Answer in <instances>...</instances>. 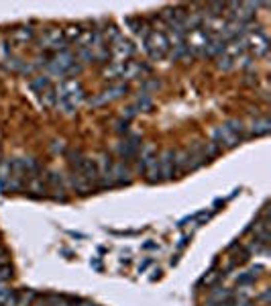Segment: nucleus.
<instances>
[{
    "label": "nucleus",
    "mask_w": 271,
    "mask_h": 306,
    "mask_svg": "<svg viewBox=\"0 0 271 306\" xmlns=\"http://www.w3.org/2000/svg\"><path fill=\"white\" fill-rule=\"evenodd\" d=\"M4 264H6V253L0 249V266H4Z\"/></svg>",
    "instance_id": "nucleus-33"
},
{
    "label": "nucleus",
    "mask_w": 271,
    "mask_h": 306,
    "mask_svg": "<svg viewBox=\"0 0 271 306\" xmlns=\"http://www.w3.org/2000/svg\"><path fill=\"white\" fill-rule=\"evenodd\" d=\"M151 104H153V100H151V96L149 94H143V92H139V96H137L135 100V111L137 113H141V111H149L151 108Z\"/></svg>",
    "instance_id": "nucleus-17"
},
{
    "label": "nucleus",
    "mask_w": 271,
    "mask_h": 306,
    "mask_svg": "<svg viewBox=\"0 0 271 306\" xmlns=\"http://www.w3.org/2000/svg\"><path fill=\"white\" fill-rule=\"evenodd\" d=\"M143 47L145 51L151 55V59H163L169 51V39L165 37L163 31H151L145 39H143Z\"/></svg>",
    "instance_id": "nucleus-1"
},
{
    "label": "nucleus",
    "mask_w": 271,
    "mask_h": 306,
    "mask_svg": "<svg viewBox=\"0 0 271 306\" xmlns=\"http://www.w3.org/2000/svg\"><path fill=\"white\" fill-rule=\"evenodd\" d=\"M210 141H214L218 147H229L231 149V147H237L241 143V137L235 135L233 131H229L227 125H222V127H216L212 131V139Z\"/></svg>",
    "instance_id": "nucleus-5"
},
{
    "label": "nucleus",
    "mask_w": 271,
    "mask_h": 306,
    "mask_svg": "<svg viewBox=\"0 0 271 306\" xmlns=\"http://www.w3.org/2000/svg\"><path fill=\"white\" fill-rule=\"evenodd\" d=\"M12 39L18 41V43H27L33 39V29L31 27H18L12 31Z\"/></svg>",
    "instance_id": "nucleus-14"
},
{
    "label": "nucleus",
    "mask_w": 271,
    "mask_h": 306,
    "mask_svg": "<svg viewBox=\"0 0 271 306\" xmlns=\"http://www.w3.org/2000/svg\"><path fill=\"white\" fill-rule=\"evenodd\" d=\"M123 70H125V63H115V61H110V65L104 68L102 76H104V78H110V80H117V78H123Z\"/></svg>",
    "instance_id": "nucleus-12"
},
{
    "label": "nucleus",
    "mask_w": 271,
    "mask_h": 306,
    "mask_svg": "<svg viewBox=\"0 0 271 306\" xmlns=\"http://www.w3.org/2000/svg\"><path fill=\"white\" fill-rule=\"evenodd\" d=\"M35 298H37V294H35L33 290L22 292V294H16V304L14 306H31L35 302Z\"/></svg>",
    "instance_id": "nucleus-21"
},
{
    "label": "nucleus",
    "mask_w": 271,
    "mask_h": 306,
    "mask_svg": "<svg viewBox=\"0 0 271 306\" xmlns=\"http://www.w3.org/2000/svg\"><path fill=\"white\" fill-rule=\"evenodd\" d=\"M147 266H149V261H145V264H141V266H139V274H141V272H145V270H147Z\"/></svg>",
    "instance_id": "nucleus-34"
},
{
    "label": "nucleus",
    "mask_w": 271,
    "mask_h": 306,
    "mask_svg": "<svg viewBox=\"0 0 271 306\" xmlns=\"http://www.w3.org/2000/svg\"><path fill=\"white\" fill-rule=\"evenodd\" d=\"M141 149V137L135 135V133H131L121 145H119V155H121V159H123V163H127V161H131L133 157H135L137 153Z\"/></svg>",
    "instance_id": "nucleus-6"
},
{
    "label": "nucleus",
    "mask_w": 271,
    "mask_h": 306,
    "mask_svg": "<svg viewBox=\"0 0 271 306\" xmlns=\"http://www.w3.org/2000/svg\"><path fill=\"white\" fill-rule=\"evenodd\" d=\"M143 247H145V249H157V243H151V241H149V243H145Z\"/></svg>",
    "instance_id": "nucleus-32"
},
{
    "label": "nucleus",
    "mask_w": 271,
    "mask_h": 306,
    "mask_svg": "<svg viewBox=\"0 0 271 306\" xmlns=\"http://www.w3.org/2000/svg\"><path fill=\"white\" fill-rule=\"evenodd\" d=\"M241 65H243V68H251V57H243V59H241Z\"/></svg>",
    "instance_id": "nucleus-31"
},
{
    "label": "nucleus",
    "mask_w": 271,
    "mask_h": 306,
    "mask_svg": "<svg viewBox=\"0 0 271 306\" xmlns=\"http://www.w3.org/2000/svg\"><path fill=\"white\" fill-rule=\"evenodd\" d=\"M269 129H271V123H269V119H265V117H259V119H255V121L251 123V135H255V137L267 135Z\"/></svg>",
    "instance_id": "nucleus-11"
},
{
    "label": "nucleus",
    "mask_w": 271,
    "mask_h": 306,
    "mask_svg": "<svg viewBox=\"0 0 271 306\" xmlns=\"http://www.w3.org/2000/svg\"><path fill=\"white\" fill-rule=\"evenodd\" d=\"M80 35H82V29H80V27H67V29L63 31V39H65V43L78 39Z\"/></svg>",
    "instance_id": "nucleus-24"
},
{
    "label": "nucleus",
    "mask_w": 271,
    "mask_h": 306,
    "mask_svg": "<svg viewBox=\"0 0 271 306\" xmlns=\"http://www.w3.org/2000/svg\"><path fill=\"white\" fill-rule=\"evenodd\" d=\"M253 280H255L253 274H241V276L237 278V284H239V286H247V284H251Z\"/></svg>",
    "instance_id": "nucleus-26"
},
{
    "label": "nucleus",
    "mask_w": 271,
    "mask_h": 306,
    "mask_svg": "<svg viewBox=\"0 0 271 306\" xmlns=\"http://www.w3.org/2000/svg\"><path fill=\"white\" fill-rule=\"evenodd\" d=\"M84 155L80 151H67V163H70V167H72V171L74 173H78L80 171V167H82V163H84Z\"/></svg>",
    "instance_id": "nucleus-15"
},
{
    "label": "nucleus",
    "mask_w": 271,
    "mask_h": 306,
    "mask_svg": "<svg viewBox=\"0 0 271 306\" xmlns=\"http://www.w3.org/2000/svg\"><path fill=\"white\" fill-rule=\"evenodd\" d=\"M157 165L161 171V180H171L175 176V151L163 149L157 157Z\"/></svg>",
    "instance_id": "nucleus-3"
},
{
    "label": "nucleus",
    "mask_w": 271,
    "mask_h": 306,
    "mask_svg": "<svg viewBox=\"0 0 271 306\" xmlns=\"http://www.w3.org/2000/svg\"><path fill=\"white\" fill-rule=\"evenodd\" d=\"M110 180H112V186H123V184H129L131 182V169L127 163L119 161L112 165L110 169Z\"/></svg>",
    "instance_id": "nucleus-8"
},
{
    "label": "nucleus",
    "mask_w": 271,
    "mask_h": 306,
    "mask_svg": "<svg viewBox=\"0 0 271 306\" xmlns=\"http://www.w3.org/2000/svg\"><path fill=\"white\" fill-rule=\"evenodd\" d=\"M188 239H190V235H184V237L179 239V243H177V249H182V247H184V245L188 243Z\"/></svg>",
    "instance_id": "nucleus-30"
},
{
    "label": "nucleus",
    "mask_w": 271,
    "mask_h": 306,
    "mask_svg": "<svg viewBox=\"0 0 271 306\" xmlns=\"http://www.w3.org/2000/svg\"><path fill=\"white\" fill-rule=\"evenodd\" d=\"M127 92H129V86H127V84H115V86L102 90L100 94L92 96V98L88 100V104H90V106H102V104H106V102H112V100L125 96Z\"/></svg>",
    "instance_id": "nucleus-2"
},
{
    "label": "nucleus",
    "mask_w": 271,
    "mask_h": 306,
    "mask_svg": "<svg viewBox=\"0 0 271 306\" xmlns=\"http://www.w3.org/2000/svg\"><path fill=\"white\" fill-rule=\"evenodd\" d=\"M214 280H218V274H216V272H210V276H208V278L204 276V280H202V284H206V286H210V284H212Z\"/></svg>",
    "instance_id": "nucleus-29"
},
{
    "label": "nucleus",
    "mask_w": 271,
    "mask_h": 306,
    "mask_svg": "<svg viewBox=\"0 0 271 306\" xmlns=\"http://www.w3.org/2000/svg\"><path fill=\"white\" fill-rule=\"evenodd\" d=\"M145 173H147V182H149V184H157V182H161V171H159L157 159L145 169Z\"/></svg>",
    "instance_id": "nucleus-16"
},
{
    "label": "nucleus",
    "mask_w": 271,
    "mask_h": 306,
    "mask_svg": "<svg viewBox=\"0 0 271 306\" xmlns=\"http://www.w3.org/2000/svg\"><path fill=\"white\" fill-rule=\"evenodd\" d=\"M16 304V292L10 288L0 286V306H14Z\"/></svg>",
    "instance_id": "nucleus-13"
},
{
    "label": "nucleus",
    "mask_w": 271,
    "mask_h": 306,
    "mask_svg": "<svg viewBox=\"0 0 271 306\" xmlns=\"http://www.w3.org/2000/svg\"><path fill=\"white\" fill-rule=\"evenodd\" d=\"M78 59L82 63H94V49H90V47H78Z\"/></svg>",
    "instance_id": "nucleus-22"
},
{
    "label": "nucleus",
    "mask_w": 271,
    "mask_h": 306,
    "mask_svg": "<svg viewBox=\"0 0 271 306\" xmlns=\"http://www.w3.org/2000/svg\"><path fill=\"white\" fill-rule=\"evenodd\" d=\"M31 306H47V302H45V298H43V300H39V302H35V304H31Z\"/></svg>",
    "instance_id": "nucleus-35"
},
{
    "label": "nucleus",
    "mask_w": 271,
    "mask_h": 306,
    "mask_svg": "<svg viewBox=\"0 0 271 306\" xmlns=\"http://www.w3.org/2000/svg\"><path fill=\"white\" fill-rule=\"evenodd\" d=\"M80 306H96V304H92V302H82Z\"/></svg>",
    "instance_id": "nucleus-36"
},
{
    "label": "nucleus",
    "mask_w": 271,
    "mask_h": 306,
    "mask_svg": "<svg viewBox=\"0 0 271 306\" xmlns=\"http://www.w3.org/2000/svg\"><path fill=\"white\" fill-rule=\"evenodd\" d=\"M157 159V155H155V149H153V145L151 143H147L145 147H141L139 149V163H137V169L139 171H145L153 161Z\"/></svg>",
    "instance_id": "nucleus-9"
},
{
    "label": "nucleus",
    "mask_w": 271,
    "mask_h": 306,
    "mask_svg": "<svg viewBox=\"0 0 271 306\" xmlns=\"http://www.w3.org/2000/svg\"><path fill=\"white\" fill-rule=\"evenodd\" d=\"M216 65H218V70H222V72H229V70H233V68L237 65V61H235L231 55L222 53V55H218V61H216Z\"/></svg>",
    "instance_id": "nucleus-20"
},
{
    "label": "nucleus",
    "mask_w": 271,
    "mask_h": 306,
    "mask_svg": "<svg viewBox=\"0 0 271 306\" xmlns=\"http://www.w3.org/2000/svg\"><path fill=\"white\" fill-rule=\"evenodd\" d=\"M224 125H227V129H229V131H233L235 135H239V137L243 139V133H245V123H243L241 119H231V121H227Z\"/></svg>",
    "instance_id": "nucleus-19"
},
{
    "label": "nucleus",
    "mask_w": 271,
    "mask_h": 306,
    "mask_svg": "<svg viewBox=\"0 0 271 306\" xmlns=\"http://www.w3.org/2000/svg\"><path fill=\"white\" fill-rule=\"evenodd\" d=\"M157 88H159L157 80H145V82H141V92L143 94H149L151 90H157Z\"/></svg>",
    "instance_id": "nucleus-25"
},
{
    "label": "nucleus",
    "mask_w": 271,
    "mask_h": 306,
    "mask_svg": "<svg viewBox=\"0 0 271 306\" xmlns=\"http://www.w3.org/2000/svg\"><path fill=\"white\" fill-rule=\"evenodd\" d=\"M78 74H82V65H76V63H72L65 72V76H78Z\"/></svg>",
    "instance_id": "nucleus-28"
},
{
    "label": "nucleus",
    "mask_w": 271,
    "mask_h": 306,
    "mask_svg": "<svg viewBox=\"0 0 271 306\" xmlns=\"http://www.w3.org/2000/svg\"><path fill=\"white\" fill-rule=\"evenodd\" d=\"M247 49H251L255 55H265L269 49V39L263 35V31H255V35L251 39H247Z\"/></svg>",
    "instance_id": "nucleus-7"
},
{
    "label": "nucleus",
    "mask_w": 271,
    "mask_h": 306,
    "mask_svg": "<svg viewBox=\"0 0 271 306\" xmlns=\"http://www.w3.org/2000/svg\"><path fill=\"white\" fill-rule=\"evenodd\" d=\"M233 300V292L229 288H216L208 294V304H220V302H229Z\"/></svg>",
    "instance_id": "nucleus-10"
},
{
    "label": "nucleus",
    "mask_w": 271,
    "mask_h": 306,
    "mask_svg": "<svg viewBox=\"0 0 271 306\" xmlns=\"http://www.w3.org/2000/svg\"><path fill=\"white\" fill-rule=\"evenodd\" d=\"M129 131V121H125V119H119L117 121V133H127Z\"/></svg>",
    "instance_id": "nucleus-27"
},
{
    "label": "nucleus",
    "mask_w": 271,
    "mask_h": 306,
    "mask_svg": "<svg viewBox=\"0 0 271 306\" xmlns=\"http://www.w3.org/2000/svg\"><path fill=\"white\" fill-rule=\"evenodd\" d=\"M29 86H31L35 92H43V90L49 88V78H47V76H35V78L29 82Z\"/></svg>",
    "instance_id": "nucleus-18"
},
{
    "label": "nucleus",
    "mask_w": 271,
    "mask_h": 306,
    "mask_svg": "<svg viewBox=\"0 0 271 306\" xmlns=\"http://www.w3.org/2000/svg\"><path fill=\"white\" fill-rule=\"evenodd\" d=\"M43 94V104L47 106V108H51V106H55L57 104V94H55V90L49 86L45 92H41Z\"/></svg>",
    "instance_id": "nucleus-23"
},
{
    "label": "nucleus",
    "mask_w": 271,
    "mask_h": 306,
    "mask_svg": "<svg viewBox=\"0 0 271 306\" xmlns=\"http://www.w3.org/2000/svg\"><path fill=\"white\" fill-rule=\"evenodd\" d=\"M133 53H135L133 43L127 41V39H123V37H119V39L115 41L112 49H110V55L115 57V63H127V61L133 57Z\"/></svg>",
    "instance_id": "nucleus-4"
}]
</instances>
